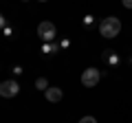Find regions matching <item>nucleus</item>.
Instances as JSON below:
<instances>
[{"mask_svg": "<svg viewBox=\"0 0 132 123\" xmlns=\"http://www.w3.org/2000/svg\"><path fill=\"white\" fill-rule=\"evenodd\" d=\"M99 79H101V71L99 68H86L81 73V86H86V88H95L99 84Z\"/></svg>", "mask_w": 132, "mask_h": 123, "instance_id": "obj_3", "label": "nucleus"}, {"mask_svg": "<svg viewBox=\"0 0 132 123\" xmlns=\"http://www.w3.org/2000/svg\"><path fill=\"white\" fill-rule=\"evenodd\" d=\"M130 64H132V57H130Z\"/></svg>", "mask_w": 132, "mask_h": 123, "instance_id": "obj_18", "label": "nucleus"}, {"mask_svg": "<svg viewBox=\"0 0 132 123\" xmlns=\"http://www.w3.org/2000/svg\"><path fill=\"white\" fill-rule=\"evenodd\" d=\"M99 33H101V38H117L119 33H121V20L117 18V15H108V18H104L101 22H99Z\"/></svg>", "mask_w": 132, "mask_h": 123, "instance_id": "obj_1", "label": "nucleus"}, {"mask_svg": "<svg viewBox=\"0 0 132 123\" xmlns=\"http://www.w3.org/2000/svg\"><path fill=\"white\" fill-rule=\"evenodd\" d=\"M81 24H84V29H90L95 24V18L93 15H84V20H81Z\"/></svg>", "mask_w": 132, "mask_h": 123, "instance_id": "obj_9", "label": "nucleus"}, {"mask_svg": "<svg viewBox=\"0 0 132 123\" xmlns=\"http://www.w3.org/2000/svg\"><path fill=\"white\" fill-rule=\"evenodd\" d=\"M79 123H97V119L95 117H84V119H79Z\"/></svg>", "mask_w": 132, "mask_h": 123, "instance_id": "obj_13", "label": "nucleus"}, {"mask_svg": "<svg viewBox=\"0 0 132 123\" xmlns=\"http://www.w3.org/2000/svg\"><path fill=\"white\" fill-rule=\"evenodd\" d=\"M62 48H60V44H57V40L55 42H44L42 44V53L44 55H55V53H60Z\"/></svg>", "mask_w": 132, "mask_h": 123, "instance_id": "obj_7", "label": "nucleus"}, {"mask_svg": "<svg viewBox=\"0 0 132 123\" xmlns=\"http://www.w3.org/2000/svg\"><path fill=\"white\" fill-rule=\"evenodd\" d=\"M2 33H5V38H13L15 31H13V27H11V24H7V27L2 29Z\"/></svg>", "mask_w": 132, "mask_h": 123, "instance_id": "obj_10", "label": "nucleus"}, {"mask_svg": "<svg viewBox=\"0 0 132 123\" xmlns=\"http://www.w3.org/2000/svg\"><path fill=\"white\" fill-rule=\"evenodd\" d=\"M7 24H9V22H7V18H5V15H2V13H0V31H2V29H5Z\"/></svg>", "mask_w": 132, "mask_h": 123, "instance_id": "obj_14", "label": "nucleus"}, {"mask_svg": "<svg viewBox=\"0 0 132 123\" xmlns=\"http://www.w3.org/2000/svg\"><path fill=\"white\" fill-rule=\"evenodd\" d=\"M11 73H13L15 77H20V75L24 73V68H22V66H13V71H11Z\"/></svg>", "mask_w": 132, "mask_h": 123, "instance_id": "obj_12", "label": "nucleus"}, {"mask_svg": "<svg viewBox=\"0 0 132 123\" xmlns=\"http://www.w3.org/2000/svg\"><path fill=\"white\" fill-rule=\"evenodd\" d=\"M44 97H46V101H51V103H60V101L64 99V92H62V88H57V86H48V88L44 90Z\"/></svg>", "mask_w": 132, "mask_h": 123, "instance_id": "obj_5", "label": "nucleus"}, {"mask_svg": "<svg viewBox=\"0 0 132 123\" xmlns=\"http://www.w3.org/2000/svg\"><path fill=\"white\" fill-rule=\"evenodd\" d=\"M121 5L126 7V9H132V0H121Z\"/></svg>", "mask_w": 132, "mask_h": 123, "instance_id": "obj_15", "label": "nucleus"}, {"mask_svg": "<svg viewBox=\"0 0 132 123\" xmlns=\"http://www.w3.org/2000/svg\"><path fill=\"white\" fill-rule=\"evenodd\" d=\"M68 46H71V40H62V42H60V48H62V51H66V48H68Z\"/></svg>", "mask_w": 132, "mask_h": 123, "instance_id": "obj_11", "label": "nucleus"}, {"mask_svg": "<svg viewBox=\"0 0 132 123\" xmlns=\"http://www.w3.org/2000/svg\"><path fill=\"white\" fill-rule=\"evenodd\" d=\"M35 88L38 90H46L48 88V79L46 77H38V79H35Z\"/></svg>", "mask_w": 132, "mask_h": 123, "instance_id": "obj_8", "label": "nucleus"}, {"mask_svg": "<svg viewBox=\"0 0 132 123\" xmlns=\"http://www.w3.org/2000/svg\"><path fill=\"white\" fill-rule=\"evenodd\" d=\"M20 92V84L15 79H7V81H0V97L5 99H11Z\"/></svg>", "mask_w": 132, "mask_h": 123, "instance_id": "obj_4", "label": "nucleus"}, {"mask_svg": "<svg viewBox=\"0 0 132 123\" xmlns=\"http://www.w3.org/2000/svg\"><path fill=\"white\" fill-rule=\"evenodd\" d=\"M40 2H46V0H40Z\"/></svg>", "mask_w": 132, "mask_h": 123, "instance_id": "obj_16", "label": "nucleus"}, {"mask_svg": "<svg viewBox=\"0 0 132 123\" xmlns=\"http://www.w3.org/2000/svg\"><path fill=\"white\" fill-rule=\"evenodd\" d=\"M101 59H104L108 66H112V68H117L119 64H121V57H119L117 51H104L101 53Z\"/></svg>", "mask_w": 132, "mask_h": 123, "instance_id": "obj_6", "label": "nucleus"}, {"mask_svg": "<svg viewBox=\"0 0 132 123\" xmlns=\"http://www.w3.org/2000/svg\"><path fill=\"white\" fill-rule=\"evenodd\" d=\"M22 2H29V0H22Z\"/></svg>", "mask_w": 132, "mask_h": 123, "instance_id": "obj_17", "label": "nucleus"}, {"mask_svg": "<svg viewBox=\"0 0 132 123\" xmlns=\"http://www.w3.org/2000/svg\"><path fill=\"white\" fill-rule=\"evenodd\" d=\"M38 35L42 42H55L57 40V29L51 20H44V22L38 24Z\"/></svg>", "mask_w": 132, "mask_h": 123, "instance_id": "obj_2", "label": "nucleus"}]
</instances>
